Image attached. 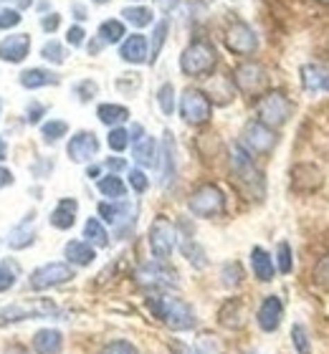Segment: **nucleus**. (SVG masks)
<instances>
[{
  "instance_id": "obj_1",
  "label": "nucleus",
  "mask_w": 329,
  "mask_h": 354,
  "mask_svg": "<svg viewBox=\"0 0 329 354\" xmlns=\"http://www.w3.org/2000/svg\"><path fill=\"white\" fill-rule=\"evenodd\" d=\"M147 309L160 319L162 324L175 329V332H188L195 326V314L183 299L175 296H150L147 299Z\"/></svg>"
},
{
  "instance_id": "obj_2",
  "label": "nucleus",
  "mask_w": 329,
  "mask_h": 354,
  "mask_svg": "<svg viewBox=\"0 0 329 354\" xmlns=\"http://www.w3.org/2000/svg\"><path fill=\"white\" fill-rule=\"evenodd\" d=\"M231 172L241 187H246L251 195L263 198V175L243 145H231Z\"/></svg>"
},
{
  "instance_id": "obj_3",
  "label": "nucleus",
  "mask_w": 329,
  "mask_h": 354,
  "mask_svg": "<svg viewBox=\"0 0 329 354\" xmlns=\"http://www.w3.org/2000/svg\"><path fill=\"white\" fill-rule=\"evenodd\" d=\"M215 64H218L215 46L211 41H203V38L193 41L180 56V68L185 76H208L215 71Z\"/></svg>"
},
{
  "instance_id": "obj_4",
  "label": "nucleus",
  "mask_w": 329,
  "mask_h": 354,
  "mask_svg": "<svg viewBox=\"0 0 329 354\" xmlns=\"http://www.w3.org/2000/svg\"><path fill=\"white\" fill-rule=\"evenodd\" d=\"M256 114L258 122H263L271 129H278L294 117V102L284 91H269L256 102Z\"/></svg>"
},
{
  "instance_id": "obj_5",
  "label": "nucleus",
  "mask_w": 329,
  "mask_h": 354,
  "mask_svg": "<svg viewBox=\"0 0 329 354\" xmlns=\"http://www.w3.org/2000/svg\"><path fill=\"white\" fill-rule=\"evenodd\" d=\"M188 210L195 218H215V215H220L226 210V195H223V190H220L218 185L205 183L190 192Z\"/></svg>"
},
{
  "instance_id": "obj_6",
  "label": "nucleus",
  "mask_w": 329,
  "mask_h": 354,
  "mask_svg": "<svg viewBox=\"0 0 329 354\" xmlns=\"http://www.w3.org/2000/svg\"><path fill=\"white\" fill-rule=\"evenodd\" d=\"M137 286L150 288V291H162V288H175L177 286V271L170 268L168 261L154 259L150 263H142L134 273Z\"/></svg>"
},
{
  "instance_id": "obj_7",
  "label": "nucleus",
  "mask_w": 329,
  "mask_h": 354,
  "mask_svg": "<svg viewBox=\"0 0 329 354\" xmlns=\"http://www.w3.org/2000/svg\"><path fill=\"white\" fill-rule=\"evenodd\" d=\"M150 248H152L154 259L160 261H168L177 248V230L165 215H157L150 225Z\"/></svg>"
},
{
  "instance_id": "obj_8",
  "label": "nucleus",
  "mask_w": 329,
  "mask_h": 354,
  "mask_svg": "<svg viewBox=\"0 0 329 354\" xmlns=\"http://www.w3.org/2000/svg\"><path fill=\"white\" fill-rule=\"evenodd\" d=\"M180 117L193 127L205 124L213 117V102L200 88H185L180 96Z\"/></svg>"
},
{
  "instance_id": "obj_9",
  "label": "nucleus",
  "mask_w": 329,
  "mask_h": 354,
  "mask_svg": "<svg viewBox=\"0 0 329 354\" xmlns=\"http://www.w3.org/2000/svg\"><path fill=\"white\" fill-rule=\"evenodd\" d=\"M276 129L266 127L263 122L254 119L243 127V147L249 149L251 155H271V149L276 147Z\"/></svg>"
},
{
  "instance_id": "obj_10",
  "label": "nucleus",
  "mask_w": 329,
  "mask_h": 354,
  "mask_svg": "<svg viewBox=\"0 0 329 354\" xmlns=\"http://www.w3.org/2000/svg\"><path fill=\"white\" fill-rule=\"evenodd\" d=\"M233 84L243 94L256 96L269 86V74H266V68L261 64H256V61H243L233 71Z\"/></svg>"
},
{
  "instance_id": "obj_11",
  "label": "nucleus",
  "mask_w": 329,
  "mask_h": 354,
  "mask_svg": "<svg viewBox=\"0 0 329 354\" xmlns=\"http://www.w3.org/2000/svg\"><path fill=\"white\" fill-rule=\"evenodd\" d=\"M71 279H73L71 266L56 261V263H46L30 273L28 286L33 288V291H46V288L61 286V283H66V281H71Z\"/></svg>"
},
{
  "instance_id": "obj_12",
  "label": "nucleus",
  "mask_w": 329,
  "mask_h": 354,
  "mask_svg": "<svg viewBox=\"0 0 329 354\" xmlns=\"http://www.w3.org/2000/svg\"><path fill=\"white\" fill-rule=\"evenodd\" d=\"M226 46H228V51L235 53V56H254L258 48L256 30L251 28L249 23L235 21L233 26L226 30Z\"/></svg>"
},
{
  "instance_id": "obj_13",
  "label": "nucleus",
  "mask_w": 329,
  "mask_h": 354,
  "mask_svg": "<svg viewBox=\"0 0 329 354\" xmlns=\"http://www.w3.org/2000/svg\"><path fill=\"white\" fill-rule=\"evenodd\" d=\"M56 314V306L51 301H33V304H13L0 309V324H13V322H23V319H41Z\"/></svg>"
},
{
  "instance_id": "obj_14",
  "label": "nucleus",
  "mask_w": 329,
  "mask_h": 354,
  "mask_svg": "<svg viewBox=\"0 0 329 354\" xmlns=\"http://www.w3.org/2000/svg\"><path fill=\"white\" fill-rule=\"evenodd\" d=\"M324 175L322 170L312 162H299L292 167V190L294 192H317L322 187Z\"/></svg>"
},
{
  "instance_id": "obj_15",
  "label": "nucleus",
  "mask_w": 329,
  "mask_h": 354,
  "mask_svg": "<svg viewBox=\"0 0 329 354\" xmlns=\"http://www.w3.org/2000/svg\"><path fill=\"white\" fill-rule=\"evenodd\" d=\"M66 152H69V160H71V162H89V160L99 152V140H96L94 132H76L71 140H69Z\"/></svg>"
},
{
  "instance_id": "obj_16",
  "label": "nucleus",
  "mask_w": 329,
  "mask_h": 354,
  "mask_svg": "<svg viewBox=\"0 0 329 354\" xmlns=\"http://www.w3.org/2000/svg\"><path fill=\"white\" fill-rule=\"evenodd\" d=\"M281 319H284V304H281V299L278 296H266L256 314L258 326H261L263 332H276L278 326H281Z\"/></svg>"
},
{
  "instance_id": "obj_17",
  "label": "nucleus",
  "mask_w": 329,
  "mask_h": 354,
  "mask_svg": "<svg viewBox=\"0 0 329 354\" xmlns=\"http://www.w3.org/2000/svg\"><path fill=\"white\" fill-rule=\"evenodd\" d=\"M30 51V36L28 33H15L0 41V59L8 64H21Z\"/></svg>"
},
{
  "instance_id": "obj_18",
  "label": "nucleus",
  "mask_w": 329,
  "mask_h": 354,
  "mask_svg": "<svg viewBox=\"0 0 329 354\" xmlns=\"http://www.w3.org/2000/svg\"><path fill=\"white\" fill-rule=\"evenodd\" d=\"M119 56H122V61H127V64H145V61H150L147 38L142 36V33L130 36L125 44H122V48H119Z\"/></svg>"
},
{
  "instance_id": "obj_19",
  "label": "nucleus",
  "mask_w": 329,
  "mask_h": 354,
  "mask_svg": "<svg viewBox=\"0 0 329 354\" xmlns=\"http://www.w3.org/2000/svg\"><path fill=\"white\" fill-rule=\"evenodd\" d=\"M132 155H134V162L142 165V167H157L160 165V147H157L154 137H150V134H145L139 142H134Z\"/></svg>"
},
{
  "instance_id": "obj_20",
  "label": "nucleus",
  "mask_w": 329,
  "mask_h": 354,
  "mask_svg": "<svg viewBox=\"0 0 329 354\" xmlns=\"http://www.w3.org/2000/svg\"><path fill=\"white\" fill-rule=\"evenodd\" d=\"M33 349H36V354H61L64 334L59 329H41L33 337Z\"/></svg>"
},
{
  "instance_id": "obj_21",
  "label": "nucleus",
  "mask_w": 329,
  "mask_h": 354,
  "mask_svg": "<svg viewBox=\"0 0 329 354\" xmlns=\"http://www.w3.org/2000/svg\"><path fill=\"white\" fill-rule=\"evenodd\" d=\"M76 210H79V203L73 198H64L51 210V225L59 230H69L76 223Z\"/></svg>"
},
{
  "instance_id": "obj_22",
  "label": "nucleus",
  "mask_w": 329,
  "mask_h": 354,
  "mask_svg": "<svg viewBox=\"0 0 329 354\" xmlns=\"http://www.w3.org/2000/svg\"><path fill=\"white\" fill-rule=\"evenodd\" d=\"M33 238H36V230H33V213L26 215V221L21 225H15L10 233H8V248H13V251H21V248H28L33 243Z\"/></svg>"
},
{
  "instance_id": "obj_23",
  "label": "nucleus",
  "mask_w": 329,
  "mask_h": 354,
  "mask_svg": "<svg viewBox=\"0 0 329 354\" xmlns=\"http://www.w3.org/2000/svg\"><path fill=\"white\" fill-rule=\"evenodd\" d=\"M175 137L172 132H165V140H162V185L168 187L177 175V160H175Z\"/></svg>"
},
{
  "instance_id": "obj_24",
  "label": "nucleus",
  "mask_w": 329,
  "mask_h": 354,
  "mask_svg": "<svg viewBox=\"0 0 329 354\" xmlns=\"http://www.w3.org/2000/svg\"><path fill=\"white\" fill-rule=\"evenodd\" d=\"M251 268H254V276L258 281H263V283L274 281V276H276V263H274V259L263 248H254L251 251Z\"/></svg>"
},
{
  "instance_id": "obj_25",
  "label": "nucleus",
  "mask_w": 329,
  "mask_h": 354,
  "mask_svg": "<svg viewBox=\"0 0 329 354\" xmlns=\"http://www.w3.org/2000/svg\"><path fill=\"white\" fill-rule=\"evenodd\" d=\"M64 256H66V261L73 266H89V263H94V259H96L94 245L87 243V241H69L64 248Z\"/></svg>"
},
{
  "instance_id": "obj_26",
  "label": "nucleus",
  "mask_w": 329,
  "mask_h": 354,
  "mask_svg": "<svg viewBox=\"0 0 329 354\" xmlns=\"http://www.w3.org/2000/svg\"><path fill=\"white\" fill-rule=\"evenodd\" d=\"M53 84H59V74H53L48 68H28L21 74V86L26 88L53 86Z\"/></svg>"
},
{
  "instance_id": "obj_27",
  "label": "nucleus",
  "mask_w": 329,
  "mask_h": 354,
  "mask_svg": "<svg viewBox=\"0 0 329 354\" xmlns=\"http://www.w3.org/2000/svg\"><path fill=\"white\" fill-rule=\"evenodd\" d=\"M96 117H99V122L107 127H119L122 122L130 119V109L122 106V104H99Z\"/></svg>"
},
{
  "instance_id": "obj_28",
  "label": "nucleus",
  "mask_w": 329,
  "mask_h": 354,
  "mask_svg": "<svg viewBox=\"0 0 329 354\" xmlns=\"http://www.w3.org/2000/svg\"><path fill=\"white\" fill-rule=\"evenodd\" d=\"M324 71L322 66H317V64H304L301 66V86L307 88L309 94H319L322 91V84H324Z\"/></svg>"
},
{
  "instance_id": "obj_29",
  "label": "nucleus",
  "mask_w": 329,
  "mask_h": 354,
  "mask_svg": "<svg viewBox=\"0 0 329 354\" xmlns=\"http://www.w3.org/2000/svg\"><path fill=\"white\" fill-rule=\"evenodd\" d=\"M96 187H99V192H102L104 198H109V200H122L127 195V185L122 183V177H117V175L102 177V180L96 183Z\"/></svg>"
},
{
  "instance_id": "obj_30",
  "label": "nucleus",
  "mask_w": 329,
  "mask_h": 354,
  "mask_svg": "<svg viewBox=\"0 0 329 354\" xmlns=\"http://www.w3.org/2000/svg\"><path fill=\"white\" fill-rule=\"evenodd\" d=\"M84 238H87V243L96 245V248L109 245V233L104 230L102 221H96V218H89L87 221V225H84Z\"/></svg>"
},
{
  "instance_id": "obj_31",
  "label": "nucleus",
  "mask_w": 329,
  "mask_h": 354,
  "mask_svg": "<svg viewBox=\"0 0 329 354\" xmlns=\"http://www.w3.org/2000/svg\"><path fill=\"white\" fill-rule=\"evenodd\" d=\"M168 30H170L168 18H162L160 23H154L152 38H150V64H154V61H157V56H160L162 46H165V41H168Z\"/></svg>"
},
{
  "instance_id": "obj_32",
  "label": "nucleus",
  "mask_w": 329,
  "mask_h": 354,
  "mask_svg": "<svg viewBox=\"0 0 329 354\" xmlns=\"http://www.w3.org/2000/svg\"><path fill=\"white\" fill-rule=\"evenodd\" d=\"M122 15H125V21L132 23L134 28H145V26H150L154 21V13L145 6H130L122 10Z\"/></svg>"
},
{
  "instance_id": "obj_33",
  "label": "nucleus",
  "mask_w": 329,
  "mask_h": 354,
  "mask_svg": "<svg viewBox=\"0 0 329 354\" xmlns=\"http://www.w3.org/2000/svg\"><path fill=\"white\" fill-rule=\"evenodd\" d=\"M127 33H125V23L122 21H114V18H112V21H104L102 26H99V41H102V44H119V41H122V38H125Z\"/></svg>"
},
{
  "instance_id": "obj_34",
  "label": "nucleus",
  "mask_w": 329,
  "mask_h": 354,
  "mask_svg": "<svg viewBox=\"0 0 329 354\" xmlns=\"http://www.w3.org/2000/svg\"><path fill=\"white\" fill-rule=\"evenodd\" d=\"M18 273H21V268H18V263H15V261L6 259L3 263H0V294L15 286V279H18Z\"/></svg>"
},
{
  "instance_id": "obj_35",
  "label": "nucleus",
  "mask_w": 329,
  "mask_h": 354,
  "mask_svg": "<svg viewBox=\"0 0 329 354\" xmlns=\"http://www.w3.org/2000/svg\"><path fill=\"white\" fill-rule=\"evenodd\" d=\"M66 132H69V124H66L64 119H51V122H46V124L41 127L44 142H48V145H53V142H59L61 137H66Z\"/></svg>"
},
{
  "instance_id": "obj_36",
  "label": "nucleus",
  "mask_w": 329,
  "mask_h": 354,
  "mask_svg": "<svg viewBox=\"0 0 329 354\" xmlns=\"http://www.w3.org/2000/svg\"><path fill=\"white\" fill-rule=\"evenodd\" d=\"M292 344L296 349V354H312V339H309L307 326L304 324L292 326Z\"/></svg>"
},
{
  "instance_id": "obj_37",
  "label": "nucleus",
  "mask_w": 329,
  "mask_h": 354,
  "mask_svg": "<svg viewBox=\"0 0 329 354\" xmlns=\"http://www.w3.org/2000/svg\"><path fill=\"white\" fill-rule=\"evenodd\" d=\"M157 104H160L162 114H168V117L175 111V86L172 84H162L157 88Z\"/></svg>"
},
{
  "instance_id": "obj_38",
  "label": "nucleus",
  "mask_w": 329,
  "mask_h": 354,
  "mask_svg": "<svg viewBox=\"0 0 329 354\" xmlns=\"http://www.w3.org/2000/svg\"><path fill=\"white\" fill-rule=\"evenodd\" d=\"M130 132L122 129V127H112L109 129V137H107V145H109L114 152H125L127 145H130Z\"/></svg>"
},
{
  "instance_id": "obj_39",
  "label": "nucleus",
  "mask_w": 329,
  "mask_h": 354,
  "mask_svg": "<svg viewBox=\"0 0 329 354\" xmlns=\"http://www.w3.org/2000/svg\"><path fill=\"white\" fill-rule=\"evenodd\" d=\"M312 279H314V283H317L319 288L329 291V253H327V256H322L319 261H317L314 273H312Z\"/></svg>"
},
{
  "instance_id": "obj_40",
  "label": "nucleus",
  "mask_w": 329,
  "mask_h": 354,
  "mask_svg": "<svg viewBox=\"0 0 329 354\" xmlns=\"http://www.w3.org/2000/svg\"><path fill=\"white\" fill-rule=\"evenodd\" d=\"M41 56H44L46 61L56 64V66L66 61V51H64V46H61L59 41H48V44H44V48H41Z\"/></svg>"
},
{
  "instance_id": "obj_41",
  "label": "nucleus",
  "mask_w": 329,
  "mask_h": 354,
  "mask_svg": "<svg viewBox=\"0 0 329 354\" xmlns=\"http://www.w3.org/2000/svg\"><path fill=\"white\" fill-rule=\"evenodd\" d=\"M292 266H294L292 245L286 243V241H281V243H278V248H276V268L281 273H292Z\"/></svg>"
},
{
  "instance_id": "obj_42",
  "label": "nucleus",
  "mask_w": 329,
  "mask_h": 354,
  "mask_svg": "<svg viewBox=\"0 0 329 354\" xmlns=\"http://www.w3.org/2000/svg\"><path fill=\"white\" fill-rule=\"evenodd\" d=\"M183 253H185V259L190 261L193 266H197V268H203L208 261H205V253H203V248L195 243V241H185L183 243Z\"/></svg>"
},
{
  "instance_id": "obj_43",
  "label": "nucleus",
  "mask_w": 329,
  "mask_h": 354,
  "mask_svg": "<svg viewBox=\"0 0 329 354\" xmlns=\"http://www.w3.org/2000/svg\"><path fill=\"white\" fill-rule=\"evenodd\" d=\"M18 23H21V13H18L15 8H6V6H0V30L15 28Z\"/></svg>"
},
{
  "instance_id": "obj_44",
  "label": "nucleus",
  "mask_w": 329,
  "mask_h": 354,
  "mask_svg": "<svg viewBox=\"0 0 329 354\" xmlns=\"http://www.w3.org/2000/svg\"><path fill=\"white\" fill-rule=\"evenodd\" d=\"M96 91H99V86H96V82H91V79H84V82H79L76 86H73V94L79 96L81 102H89V99H94Z\"/></svg>"
},
{
  "instance_id": "obj_45",
  "label": "nucleus",
  "mask_w": 329,
  "mask_h": 354,
  "mask_svg": "<svg viewBox=\"0 0 329 354\" xmlns=\"http://www.w3.org/2000/svg\"><path fill=\"white\" fill-rule=\"evenodd\" d=\"M102 354H139V352H137V347H134L132 342L117 339V342H109V344L102 349Z\"/></svg>"
},
{
  "instance_id": "obj_46",
  "label": "nucleus",
  "mask_w": 329,
  "mask_h": 354,
  "mask_svg": "<svg viewBox=\"0 0 329 354\" xmlns=\"http://www.w3.org/2000/svg\"><path fill=\"white\" fill-rule=\"evenodd\" d=\"M241 279H243V273H241V266L238 263L223 266V283H226V286H238Z\"/></svg>"
},
{
  "instance_id": "obj_47",
  "label": "nucleus",
  "mask_w": 329,
  "mask_h": 354,
  "mask_svg": "<svg viewBox=\"0 0 329 354\" xmlns=\"http://www.w3.org/2000/svg\"><path fill=\"white\" fill-rule=\"evenodd\" d=\"M130 187L134 192H145L150 187V177L139 170V167H134V170H130Z\"/></svg>"
},
{
  "instance_id": "obj_48",
  "label": "nucleus",
  "mask_w": 329,
  "mask_h": 354,
  "mask_svg": "<svg viewBox=\"0 0 329 354\" xmlns=\"http://www.w3.org/2000/svg\"><path fill=\"white\" fill-rule=\"evenodd\" d=\"M84 36H87V33H84V28H81V26H71V28H69V33H66V41H69V46H73V48H76V46L84 44Z\"/></svg>"
},
{
  "instance_id": "obj_49",
  "label": "nucleus",
  "mask_w": 329,
  "mask_h": 354,
  "mask_svg": "<svg viewBox=\"0 0 329 354\" xmlns=\"http://www.w3.org/2000/svg\"><path fill=\"white\" fill-rule=\"evenodd\" d=\"M26 114H28L26 119H28L30 124H38V122H41V117L46 114V106H44V104H30Z\"/></svg>"
},
{
  "instance_id": "obj_50",
  "label": "nucleus",
  "mask_w": 329,
  "mask_h": 354,
  "mask_svg": "<svg viewBox=\"0 0 329 354\" xmlns=\"http://www.w3.org/2000/svg\"><path fill=\"white\" fill-rule=\"evenodd\" d=\"M41 26H44L46 33H53V30L61 26V15L59 13H51V15H46L44 21H41Z\"/></svg>"
},
{
  "instance_id": "obj_51",
  "label": "nucleus",
  "mask_w": 329,
  "mask_h": 354,
  "mask_svg": "<svg viewBox=\"0 0 329 354\" xmlns=\"http://www.w3.org/2000/svg\"><path fill=\"white\" fill-rule=\"evenodd\" d=\"M104 165H107V170H112V172H119V170H125L127 167V162L125 160H119V157H109Z\"/></svg>"
},
{
  "instance_id": "obj_52",
  "label": "nucleus",
  "mask_w": 329,
  "mask_h": 354,
  "mask_svg": "<svg viewBox=\"0 0 329 354\" xmlns=\"http://www.w3.org/2000/svg\"><path fill=\"white\" fill-rule=\"evenodd\" d=\"M154 3H157V8H160L162 13H170V10H175L180 0H154Z\"/></svg>"
},
{
  "instance_id": "obj_53",
  "label": "nucleus",
  "mask_w": 329,
  "mask_h": 354,
  "mask_svg": "<svg viewBox=\"0 0 329 354\" xmlns=\"http://www.w3.org/2000/svg\"><path fill=\"white\" fill-rule=\"evenodd\" d=\"M145 137V129H142V124H132V129H130V140H132V145L134 142H139Z\"/></svg>"
},
{
  "instance_id": "obj_54",
  "label": "nucleus",
  "mask_w": 329,
  "mask_h": 354,
  "mask_svg": "<svg viewBox=\"0 0 329 354\" xmlns=\"http://www.w3.org/2000/svg\"><path fill=\"white\" fill-rule=\"evenodd\" d=\"M13 183V175H10V170H0V187H6V185Z\"/></svg>"
},
{
  "instance_id": "obj_55",
  "label": "nucleus",
  "mask_w": 329,
  "mask_h": 354,
  "mask_svg": "<svg viewBox=\"0 0 329 354\" xmlns=\"http://www.w3.org/2000/svg\"><path fill=\"white\" fill-rule=\"evenodd\" d=\"M10 3H15V6L21 8V10H26V8L33 6V0H10Z\"/></svg>"
},
{
  "instance_id": "obj_56",
  "label": "nucleus",
  "mask_w": 329,
  "mask_h": 354,
  "mask_svg": "<svg viewBox=\"0 0 329 354\" xmlns=\"http://www.w3.org/2000/svg\"><path fill=\"white\" fill-rule=\"evenodd\" d=\"M6 152H8V145H6V140H3V137H0V162H3V160H6Z\"/></svg>"
},
{
  "instance_id": "obj_57",
  "label": "nucleus",
  "mask_w": 329,
  "mask_h": 354,
  "mask_svg": "<svg viewBox=\"0 0 329 354\" xmlns=\"http://www.w3.org/2000/svg\"><path fill=\"white\" fill-rule=\"evenodd\" d=\"M73 13H76V18H79V21H84V18H87V13H84V8H81V6H73Z\"/></svg>"
},
{
  "instance_id": "obj_58",
  "label": "nucleus",
  "mask_w": 329,
  "mask_h": 354,
  "mask_svg": "<svg viewBox=\"0 0 329 354\" xmlns=\"http://www.w3.org/2000/svg\"><path fill=\"white\" fill-rule=\"evenodd\" d=\"M183 354H211L208 349H203V347H193V349H188V352H183Z\"/></svg>"
},
{
  "instance_id": "obj_59",
  "label": "nucleus",
  "mask_w": 329,
  "mask_h": 354,
  "mask_svg": "<svg viewBox=\"0 0 329 354\" xmlns=\"http://www.w3.org/2000/svg\"><path fill=\"white\" fill-rule=\"evenodd\" d=\"M6 354H28V349H23V347H10Z\"/></svg>"
},
{
  "instance_id": "obj_60",
  "label": "nucleus",
  "mask_w": 329,
  "mask_h": 354,
  "mask_svg": "<svg viewBox=\"0 0 329 354\" xmlns=\"http://www.w3.org/2000/svg\"><path fill=\"white\" fill-rule=\"evenodd\" d=\"M322 91H324V94H329V71H327V76H324V84H322Z\"/></svg>"
},
{
  "instance_id": "obj_61",
  "label": "nucleus",
  "mask_w": 329,
  "mask_h": 354,
  "mask_svg": "<svg viewBox=\"0 0 329 354\" xmlns=\"http://www.w3.org/2000/svg\"><path fill=\"white\" fill-rule=\"evenodd\" d=\"M87 175L91 177V180H94V177L99 175V167H89V170H87Z\"/></svg>"
},
{
  "instance_id": "obj_62",
  "label": "nucleus",
  "mask_w": 329,
  "mask_h": 354,
  "mask_svg": "<svg viewBox=\"0 0 329 354\" xmlns=\"http://www.w3.org/2000/svg\"><path fill=\"white\" fill-rule=\"evenodd\" d=\"M94 3H99V6H104V3H109V0H94Z\"/></svg>"
},
{
  "instance_id": "obj_63",
  "label": "nucleus",
  "mask_w": 329,
  "mask_h": 354,
  "mask_svg": "<svg viewBox=\"0 0 329 354\" xmlns=\"http://www.w3.org/2000/svg\"><path fill=\"white\" fill-rule=\"evenodd\" d=\"M317 3H324V6H329V0H317Z\"/></svg>"
},
{
  "instance_id": "obj_64",
  "label": "nucleus",
  "mask_w": 329,
  "mask_h": 354,
  "mask_svg": "<svg viewBox=\"0 0 329 354\" xmlns=\"http://www.w3.org/2000/svg\"><path fill=\"white\" fill-rule=\"evenodd\" d=\"M0 111H3V99H0Z\"/></svg>"
}]
</instances>
